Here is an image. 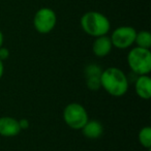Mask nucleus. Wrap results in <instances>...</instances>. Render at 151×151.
<instances>
[{"label": "nucleus", "instance_id": "1", "mask_svg": "<svg viewBox=\"0 0 151 151\" xmlns=\"http://www.w3.org/2000/svg\"><path fill=\"white\" fill-rule=\"evenodd\" d=\"M101 86L112 96L119 97L128 90V80L125 73L117 67H109L103 70Z\"/></svg>", "mask_w": 151, "mask_h": 151}, {"label": "nucleus", "instance_id": "2", "mask_svg": "<svg viewBox=\"0 0 151 151\" xmlns=\"http://www.w3.org/2000/svg\"><path fill=\"white\" fill-rule=\"evenodd\" d=\"M81 27L83 31L90 36L99 37L107 35L111 28L110 20L99 12H87L81 18Z\"/></svg>", "mask_w": 151, "mask_h": 151}, {"label": "nucleus", "instance_id": "3", "mask_svg": "<svg viewBox=\"0 0 151 151\" xmlns=\"http://www.w3.org/2000/svg\"><path fill=\"white\" fill-rule=\"evenodd\" d=\"M130 69L139 76L148 75L151 70V53L149 49L134 47L127 55Z\"/></svg>", "mask_w": 151, "mask_h": 151}, {"label": "nucleus", "instance_id": "4", "mask_svg": "<svg viewBox=\"0 0 151 151\" xmlns=\"http://www.w3.org/2000/svg\"><path fill=\"white\" fill-rule=\"evenodd\" d=\"M63 119L73 129H82L89 120L86 109L78 103H71L65 107L63 111Z\"/></svg>", "mask_w": 151, "mask_h": 151}, {"label": "nucleus", "instance_id": "5", "mask_svg": "<svg viewBox=\"0 0 151 151\" xmlns=\"http://www.w3.org/2000/svg\"><path fill=\"white\" fill-rule=\"evenodd\" d=\"M57 23V16L52 9L42 7L35 13L33 18V26L38 33H50Z\"/></svg>", "mask_w": 151, "mask_h": 151}, {"label": "nucleus", "instance_id": "6", "mask_svg": "<svg viewBox=\"0 0 151 151\" xmlns=\"http://www.w3.org/2000/svg\"><path fill=\"white\" fill-rule=\"evenodd\" d=\"M137 31L132 26H120L112 32L111 42L113 47L118 49H126L134 44Z\"/></svg>", "mask_w": 151, "mask_h": 151}, {"label": "nucleus", "instance_id": "7", "mask_svg": "<svg viewBox=\"0 0 151 151\" xmlns=\"http://www.w3.org/2000/svg\"><path fill=\"white\" fill-rule=\"evenodd\" d=\"M20 132L21 128L17 119L9 116L0 118V134L2 137H15Z\"/></svg>", "mask_w": 151, "mask_h": 151}, {"label": "nucleus", "instance_id": "8", "mask_svg": "<svg viewBox=\"0 0 151 151\" xmlns=\"http://www.w3.org/2000/svg\"><path fill=\"white\" fill-rule=\"evenodd\" d=\"M113 45H112L111 38L107 35H101L99 37H95V40L93 42L92 50L93 53L97 57H105L111 52Z\"/></svg>", "mask_w": 151, "mask_h": 151}, {"label": "nucleus", "instance_id": "9", "mask_svg": "<svg viewBox=\"0 0 151 151\" xmlns=\"http://www.w3.org/2000/svg\"><path fill=\"white\" fill-rule=\"evenodd\" d=\"M136 92L141 99H149L151 97V80L148 75L139 76L134 84Z\"/></svg>", "mask_w": 151, "mask_h": 151}, {"label": "nucleus", "instance_id": "10", "mask_svg": "<svg viewBox=\"0 0 151 151\" xmlns=\"http://www.w3.org/2000/svg\"><path fill=\"white\" fill-rule=\"evenodd\" d=\"M82 132L88 139H97L103 134V124L97 120H88L82 127Z\"/></svg>", "mask_w": 151, "mask_h": 151}, {"label": "nucleus", "instance_id": "11", "mask_svg": "<svg viewBox=\"0 0 151 151\" xmlns=\"http://www.w3.org/2000/svg\"><path fill=\"white\" fill-rule=\"evenodd\" d=\"M134 42L137 44V47H140V48H143V49H150V47H151L150 32L145 31V30L137 32Z\"/></svg>", "mask_w": 151, "mask_h": 151}, {"label": "nucleus", "instance_id": "12", "mask_svg": "<svg viewBox=\"0 0 151 151\" xmlns=\"http://www.w3.org/2000/svg\"><path fill=\"white\" fill-rule=\"evenodd\" d=\"M139 141L141 145L145 148L151 147V128L149 126H145L139 132Z\"/></svg>", "mask_w": 151, "mask_h": 151}, {"label": "nucleus", "instance_id": "13", "mask_svg": "<svg viewBox=\"0 0 151 151\" xmlns=\"http://www.w3.org/2000/svg\"><path fill=\"white\" fill-rule=\"evenodd\" d=\"M101 66L94 63H91V64L87 65L86 68H85V76L86 78H92V77H97V78H101Z\"/></svg>", "mask_w": 151, "mask_h": 151}, {"label": "nucleus", "instance_id": "14", "mask_svg": "<svg viewBox=\"0 0 151 151\" xmlns=\"http://www.w3.org/2000/svg\"><path fill=\"white\" fill-rule=\"evenodd\" d=\"M9 57V49L4 48V47H1L0 48V60H6L7 58Z\"/></svg>", "mask_w": 151, "mask_h": 151}, {"label": "nucleus", "instance_id": "15", "mask_svg": "<svg viewBox=\"0 0 151 151\" xmlns=\"http://www.w3.org/2000/svg\"><path fill=\"white\" fill-rule=\"evenodd\" d=\"M19 125H20V128L22 129H27L29 127V121L27 119H21L19 120Z\"/></svg>", "mask_w": 151, "mask_h": 151}, {"label": "nucleus", "instance_id": "16", "mask_svg": "<svg viewBox=\"0 0 151 151\" xmlns=\"http://www.w3.org/2000/svg\"><path fill=\"white\" fill-rule=\"evenodd\" d=\"M3 71H4V65H3V61L0 60V79L2 78Z\"/></svg>", "mask_w": 151, "mask_h": 151}, {"label": "nucleus", "instance_id": "17", "mask_svg": "<svg viewBox=\"0 0 151 151\" xmlns=\"http://www.w3.org/2000/svg\"><path fill=\"white\" fill-rule=\"evenodd\" d=\"M2 45H3V33H2V31L0 30V48L2 47Z\"/></svg>", "mask_w": 151, "mask_h": 151}]
</instances>
